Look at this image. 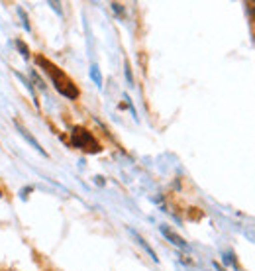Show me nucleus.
I'll return each instance as SVG.
<instances>
[{"mask_svg":"<svg viewBox=\"0 0 255 271\" xmlns=\"http://www.w3.org/2000/svg\"><path fill=\"white\" fill-rule=\"evenodd\" d=\"M163 234L169 238V240H173V244H177V246H185V242H183V238H179L177 234H173V232H169L167 228H163Z\"/></svg>","mask_w":255,"mask_h":271,"instance_id":"obj_1","label":"nucleus"}]
</instances>
